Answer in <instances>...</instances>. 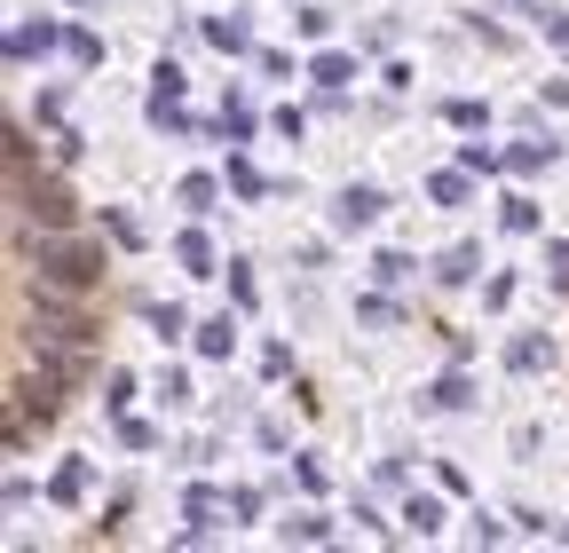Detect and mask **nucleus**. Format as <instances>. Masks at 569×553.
<instances>
[{"instance_id":"obj_4","label":"nucleus","mask_w":569,"mask_h":553,"mask_svg":"<svg viewBox=\"0 0 569 553\" xmlns=\"http://www.w3.org/2000/svg\"><path fill=\"white\" fill-rule=\"evenodd\" d=\"M9 214H17V230H71L80 222V205H71V190L56 182V174H32V167H9Z\"/></svg>"},{"instance_id":"obj_16","label":"nucleus","mask_w":569,"mask_h":553,"mask_svg":"<svg viewBox=\"0 0 569 553\" xmlns=\"http://www.w3.org/2000/svg\"><path fill=\"white\" fill-rule=\"evenodd\" d=\"M467 395H475V388H467V372H443L436 388H427V403H436V411H467Z\"/></svg>"},{"instance_id":"obj_27","label":"nucleus","mask_w":569,"mask_h":553,"mask_svg":"<svg viewBox=\"0 0 569 553\" xmlns=\"http://www.w3.org/2000/svg\"><path fill=\"white\" fill-rule=\"evenodd\" d=\"M9 167H32V127H24V119L9 127Z\"/></svg>"},{"instance_id":"obj_9","label":"nucleus","mask_w":569,"mask_h":553,"mask_svg":"<svg viewBox=\"0 0 569 553\" xmlns=\"http://www.w3.org/2000/svg\"><path fill=\"white\" fill-rule=\"evenodd\" d=\"M230 349H238V324H230V316H206V324H198V356H213V364H222Z\"/></svg>"},{"instance_id":"obj_23","label":"nucleus","mask_w":569,"mask_h":553,"mask_svg":"<svg viewBox=\"0 0 569 553\" xmlns=\"http://www.w3.org/2000/svg\"><path fill=\"white\" fill-rule=\"evenodd\" d=\"M103 230H111V245H127V253L142 245V230H134V214H119V205H111V214H103Z\"/></svg>"},{"instance_id":"obj_34","label":"nucleus","mask_w":569,"mask_h":553,"mask_svg":"<svg viewBox=\"0 0 569 553\" xmlns=\"http://www.w3.org/2000/svg\"><path fill=\"white\" fill-rule=\"evenodd\" d=\"M293 482H301V491H325V466H317V459L301 451V459H293Z\"/></svg>"},{"instance_id":"obj_35","label":"nucleus","mask_w":569,"mask_h":553,"mask_svg":"<svg viewBox=\"0 0 569 553\" xmlns=\"http://www.w3.org/2000/svg\"><path fill=\"white\" fill-rule=\"evenodd\" d=\"M103 403H111L119 420H127V403H134V380H127V372H111V395H103Z\"/></svg>"},{"instance_id":"obj_28","label":"nucleus","mask_w":569,"mask_h":553,"mask_svg":"<svg viewBox=\"0 0 569 553\" xmlns=\"http://www.w3.org/2000/svg\"><path fill=\"white\" fill-rule=\"evenodd\" d=\"M546 269H553V285L569 293V238H553V245H546Z\"/></svg>"},{"instance_id":"obj_29","label":"nucleus","mask_w":569,"mask_h":553,"mask_svg":"<svg viewBox=\"0 0 569 553\" xmlns=\"http://www.w3.org/2000/svg\"><path fill=\"white\" fill-rule=\"evenodd\" d=\"M459 167H467V174H490V167H507V159L482 151V143H467V151H459Z\"/></svg>"},{"instance_id":"obj_26","label":"nucleus","mask_w":569,"mask_h":553,"mask_svg":"<svg viewBox=\"0 0 569 553\" xmlns=\"http://www.w3.org/2000/svg\"><path fill=\"white\" fill-rule=\"evenodd\" d=\"M151 324H159V340H182V332H190V316H182V309H167V301L151 309Z\"/></svg>"},{"instance_id":"obj_25","label":"nucleus","mask_w":569,"mask_h":553,"mask_svg":"<svg viewBox=\"0 0 569 553\" xmlns=\"http://www.w3.org/2000/svg\"><path fill=\"white\" fill-rule=\"evenodd\" d=\"M230 190H238V198H261V190H269V182H261V174H253V167H246V159H230Z\"/></svg>"},{"instance_id":"obj_13","label":"nucleus","mask_w":569,"mask_h":553,"mask_svg":"<svg viewBox=\"0 0 569 553\" xmlns=\"http://www.w3.org/2000/svg\"><path fill=\"white\" fill-rule=\"evenodd\" d=\"M403 522H411L419 537H436V530H443V499H427V491H411V506H403Z\"/></svg>"},{"instance_id":"obj_2","label":"nucleus","mask_w":569,"mask_h":553,"mask_svg":"<svg viewBox=\"0 0 569 553\" xmlns=\"http://www.w3.org/2000/svg\"><path fill=\"white\" fill-rule=\"evenodd\" d=\"M32 340H40V349H63V356H88L96 349V316L80 309V293L32 285Z\"/></svg>"},{"instance_id":"obj_21","label":"nucleus","mask_w":569,"mask_h":553,"mask_svg":"<svg viewBox=\"0 0 569 553\" xmlns=\"http://www.w3.org/2000/svg\"><path fill=\"white\" fill-rule=\"evenodd\" d=\"M427 190H436V205H467V167H451V174H436V182H427Z\"/></svg>"},{"instance_id":"obj_32","label":"nucleus","mask_w":569,"mask_h":553,"mask_svg":"<svg viewBox=\"0 0 569 553\" xmlns=\"http://www.w3.org/2000/svg\"><path fill=\"white\" fill-rule=\"evenodd\" d=\"M230 301H238V309H253V276H246V261H230Z\"/></svg>"},{"instance_id":"obj_36","label":"nucleus","mask_w":569,"mask_h":553,"mask_svg":"<svg viewBox=\"0 0 569 553\" xmlns=\"http://www.w3.org/2000/svg\"><path fill=\"white\" fill-rule=\"evenodd\" d=\"M546 32H553V48L569 56V17H546Z\"/></svg>"},{"instance_id":"obj_31","label":"nucleus","mask_w":569,"mask_h":553,"mask_svg":"<svg viewBox=\"0 0 569 553\" xmlns=\"http://www.w3.org/2000/svg\"><path fill=\"white\" fill-rule=\"evenodd\" d=\"M151 80H159L151 95H174V103H182V63H159V72H151Z\"/></svg>"},{"instance_id":"obj_22","label":"nucleus","mask_w":569,"mask_h":553,"mask_svg":"<svg viewBox=\"0 0 569 553\" xmlns=\"http://www.w3.org/2000/svg\"><path fill=\"white\" fill-rule=\"evenodd\" d=\"M546 356H553V349H546V340H515V349H507V364H515V372H538Z\"/></svg>"},{"instance_id":"obj_17","label":"nucleus","mask_w":569,"mask_h":553,"mask_svg":"<svg viewBox=\"0 0 569 553\" xmlns=\"http://www.w3.org/2000/svg\"><path fill=\"white\" fill-rule=\"evenodd\" d=\"M63 56L80 63V72H96V63H103V40H96V32H63Z\"/></svg>"},{"instance_id":"obj_30","label":"nucleus","mask_w":569,"mask_h":553,"mask_svg":"<svg viewBox=\"0 0 569 553\" xmlns=\"http://www.w3.org/2000/svg\"><path fill=\"white\" fill-rule=\"evenodd\" d=\"M443 119H451V127H482V119H490V111H482V103H475V95H459V103H451V111H443Z\"/></svg>"},{"instance_id":"obj_19","label":"nucleus","mask_w":569,"mask_h":553,"mask_svg":"<svg viewBox=\"0 0 569 553\" xmlns=\"http://www.w3.org/2000/svg\"><path fill=\"white\" fill-rule=\"evenodd\" d=\"M507 167H515V174H538V167H553V143H515Z\"/></svg>"},{"instance_id":"obj_1","label":"nucleus","mask_w":569,"mask_h":553,"mask_svg":"<svg viewBox=\"0 0 569 553\" xmlns=\"http://www.w3.org/2000/svg\"><path fill=\"white\" fill-rule=\"evenodd\" d=\"M17 261L32 269V285H56V293H96L103 285V269H111V253H103V238H88V230H17Z\"/></svg>"},{"instance_id":"obj_20","label":"nucleus","mask_w":569,"mask_h":553,"mask_svg":"<svg viewBox=\"0 0 569 553\" xmlns=\"http://www.w3.org/2000/svg\"><path fill=\"white\" fill-rule=\"evenodd\" d=\"M222 134H230V143H246V134H253V103H246V95H230V111H222Z\"/></svg>"},{"instance_id":"obj_6","label":"nucleus","mask_w":569,"mask_h":553,"mask_svg":"<svg viewBox=\"0 0 569 553\" xmlns=\"http://www.w3.org/2000/svg\"><path fill=\"white\" fill-rule=\"evenodd\" d=\"M56 48H63V32H56L48 17H40V24H17V32H9V63H40V56H56Z\"/></svg>"},{"instance_id":"obj_37","label":"nucleus","mask_w":569,"mask_h":553,"mask_svg":"<svg viewBox=\"0 0 569 553\" xmlns=\"http://www.w3.org/2000/svg\"><path fill=\"white\" fill-rule=\"evenodd\" d=\"M71 9H103V0H71Z\"/></svg>"},{"instance_id":"obj_15","label":"nucleus","mask_w":569,"mask_h":553,"mask_svg":"<svg viewBox=\"0 0 569 553\" xmlns=\"http://www.w3.org/2000/svg\"><path fill=\"white\" fill-rule=\"evenodd\" d=\"M277 537H284V545H293V537H301V545H325L332 522H325V514H293V522H277Z\"/></svg>"},{"instance_id":"obj_11","label":"nucleus","mask_w":569,"mask_h":553,"mask_svg":"<svg viewBox=\"0 0 569 553\" xmlns=\"http://www.w3.org/2000/svg\"><path fill=\"white\" fill-rule=\"evenodd\" d=\"M174 261H182L190 276H213V245H206V230H182V238H174Z\"/></svg>"},{"instance_id":"obj_10","label":"nucleus","mask_w":569,"mask_h":553,"mask_svg":"<svg viewBox=\"0 0 569 553\" xmlns=\"http://www.w3.org/2000/svg\"><path fill=\"white\" fill-rule=\"evenodd\" d=\"M206 40L222 48V56H253V32H246L238 17H206Z\"/></svg>"},{"instance_id":"obj_14","label":"nucleus","mask_w":569,"mask_h":553,"mask_svg":"<svg viewBox=\"0 0 569 553\" xmlns=\"http://www.w3.org/2000/svg\"><path fill=\"white\" fill-rule=\"evenodd\" d=\"M475 269H482V253H475V245H451V253L436 261V276H443V285H467Z\"/></svg>"},{"instance_id":"obj_24","label":"nucleus","mask_w":569,"mask_h":553,"mask_svg":"<svg viewBox=\"0 0 569 553\" xmlns=\"http://www.w3.org/2000/svg\"><path fill=\"white\" fill-rule=\"evenodd\" d=\"M372 276H380V285H403V276H411V253H380Z\"/></svg>"},{"instance_id":"obj_3","label":"nucleus","mask_w":569,"mask_h":553,"mask_svg":"<svg viewBox=\"0 0 569 553\" xmlns=\"http://www.w3.org/2000/svg\"><path fill=\"white\" fill-rule=\"evenodd\" d=\"M71 380H80V356H63V349H40V364H17V411H32V420L48 428L56 411L71 403Z\"/></svg>"},{"instance_id":"obj_5","label":"nucleus","mask_w":569,"mask_h":553,"mask_svg":"<svg viewBox=\"0 0 569 553\" xmlns=\"http://www.w3.org/2000/svg\"><path fill=\"white\" fill-rule=\"evenodd\" d=\"M380 205H388V198H380L372 182H348L340 205H332V222H340V230H372V222H380Z\"/></svg>"},{"instance_id":"obj_18","label":"nucleus","mask_w":569,"mask_h":553,"mask_svg":"<svg viewBox=\"0 0 569 553\" xmlns=\"http://www.w3.org/2000/svg\"><path fill=\"white\" fill-rule=\"evenodd\" d=\"M498 222H507L515 238H530V230H538V205H530V198H507V205H498Z\"/></svg>"},{"instance_id":"obj_7","label":"nucleus","mask_w":569,"mask_h":553,"mask_svg":"<svg viewBox=\"0 0 569 553\" xmlns=\"http://www.w3.org/2000/svg\"><path fill=\"white\" fill-rule=\"evenodd\" d=\"M309 80H317V88H325V95H340V88H348V80H356V56H340V48H325V56H317V63H309Z\"/></svg>"},{"instance_id":"obj_8","label":"nucleus","mask_w":569,"mask_h":553,"mask_svg":"<svg viewBox=\"0 0 569 553\" xmlns=\"http://www.w3.org/2000/svg\"><path fill=\"white\" fill-rule=\"evenodd\" d=\"M48 499H56V506H80V499H88V459H63L56 482H48Z\"/></svg>"},{"instance_id":"obj_33","label":"nucleus","mask_w":569,"mask_h":553,"mask_svg":"<svg viewBox=\"0 0 569 553\" xmlns=\"http://www.w3.org/2000/svg\"><path fill=\"white\" fill-rule=\"evenodd\" d=\"M119 443H127V451H151L159 435H151V428H142V420H119Z\"/></svg>"},{"instance_id":"obj_12","label":"nucleus","mask_w":569,"mask_h":553,"mask_svg":"<svg viewBox=\"0 0 569 553\" xmlns=\"http://www.w3.org/2000/svg\"><path fill=\"white\" fill-rule=\"evenodd\" d=\"M182 205H190V214H213V198H222V182H213V174H182V190H174Z\"/></svg>"}]
</instances>
